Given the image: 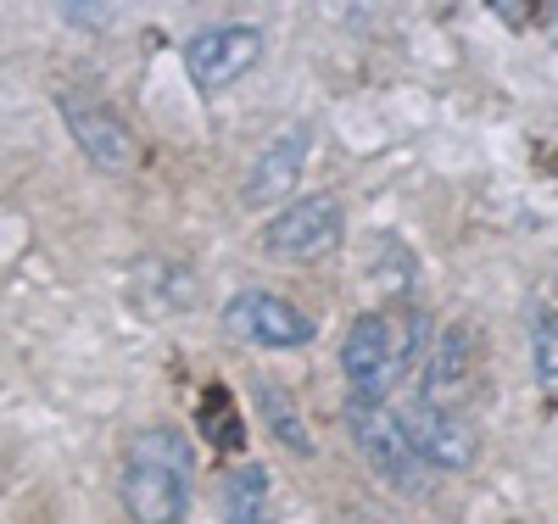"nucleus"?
Wrapping results in <instances>:
<instances>
[{
    "label": "nucleus",
    "instance_id": "f257e3e1",
    "mask_svg": "<svg viewBox=\"0 0 558 524\" xmlns=\"http://www.w3.org/2000/svg\"><path fill=\"white\" fill-rule=\"evenodd\" d=\"M118 497L134 524H184L191 513V441L179 424H146L123 458Z\"/></svg>",
    "mask_w": 558,
    "mask_h": 524
},
{
    "label": "nucleus",
    "instance_id": "f03ea898",
    "mask_svg": "<svg viewBox=\"0 0 558 524\" xmlns=\"http://www.w3.org/2000/svg\"><path fill=\"white\" fill-rule=\"evenodd\" d=\"M418 329H425V318H408V336L386 318V313H357L347 324V341H341V374L352 386V402L363 407H386L397 374L413 363L418 352Z\"/></svg>",
    "mask_w": 558,
    "mask_h": 524
},
{
    "label": "nucleus",
    "instance_id": "7ed1b4c3",
    "mask_svg": "<svg viewBox=\"0 0 558 524\" xmlns=\"http://www.w3.org/2000/svg\"><path fill=\"white\" fill-rule=\"evenodd\" d=\"M347 436L357 447V458L375 468V480L386 491H402V497H425L430 491V468L418 463L402 418L391 407H363V402H347Z\"/></svg>",
    "mask_w": 558,
    "mask_h": 524
},
{
    "label": "nucleus",
    "instance_id": "20e7f679",
    "mask_svg": "<svg viewBox=\"0 0 558 524\" xmlns=\"http://www.w3.org/2000/svg\"><path fill=\"white\" fill-rule=\"evenodd\" d=\"M263 57H268V34L257 23H213L196 28L191 45H184V73L202 95H223L252 68H263Z\"/></svg>",
    "mask_w": 558,
    "mask_h": 524
},
{
    "label": "nucleus",
    "instance_id": "39448f33",
    "mask_svg": "<svg viewBox=\"0 0 558 524\" xmlns=\"http://www.w3.org/2000/svg\"><path fill=\"white\" fill-rule=\"evenodd\" d=\"M341 229H347V212L330 190L318 196H302V202H286L268 223H263V252L279 257V263H318L341 246Z\"/></svg>",
    "mask_w": 558,
    "mask_h": 524
},
{
    "label": "nucleus",
    "instance_id": "423d86ee",
    "mask_svg": "<svg viewBox=\"0 0 558 524\" xmlns=\"http://www.w3.org/2000/svg\"><path fill=\"white\" fill-rule=\"evenodd\" d=\"M223 329L246 346H268V352H296L318 336V324L286 302V296H268V291H241L223 302Z\"/></svg>",
    "mask_w": 558,
    "mask_h": 524
},
{
    "label": "nucleus",
    "instance_id": "0eeeda50",
    "mask_svg": "<svg viewBox=\"0 0 558 524\" xmlns=\"http://www.w3.org/2000/svg\"><path fill=\"white\" fill-rule=\"evenodd\" d=\"M62 118H68V134L78 139V151L96 162L101 173H129L140 162V146H134V129L89 89H62Z\"/></svg>",
    "mask_w": 558,
    "mask_h": 524
},
{
    "label": "nucleus",
    "instance_id": "6e6552de",
    "mask_svg": "<svg viewBox=\"0 0 558 524\" xmlns=\"http://www.w3.org/2000/svg\"><path fill=\"white\" fill-rule=\"evenodd\" d=\"M402 430L418 452V463L425 468H441V474H463V468H475L481 458V436H475V424L463 418L458 407H430V402H408L402 413Z\"/></svg>",
    "mask_w": 558,
    "mask_h": 524
},
{
    "label": "nucleus",
    "instance_id": "1a4fd4ad",
    "mask_svg": "<svg viewBox=\"0 0 558 524\" xmlns=\"http://www.w3.org/2000/svg\"><path fill=\"white\" fill-rule=\"evenodd\" d=\"M307 151H313V134H307L302 123L286 129V134H274L268 146L252 157L246 179H241V202H246L252 212L286 202L291 190H296V179H302V168H307Z\"/></svg>",
    "mask_w": 558,
    "mask_h": 524
},
{
    "label": "nucleus",
    "instance_id": "9d476101",
    "mask_svg": "<svg viewBox=\"0 0 558 524\" xmlns=\"http://www.w3.org/2000/svg\"><path fill=\"white\" fill-rule=\"evenodd\" d=\"M470 357H475V341L470 329H447L430 368H425V391H418V402L430 407H458V397L470 391Z\"/></svg>",
    "mask_w": 558,
    "mask_h": 524
},
{
    "label": "nucleus",
    "instance_id": "9b49d317",
    "mask_svg": "<svg viewBox=\"0 0 558 524\" xmlns=\"http://www.w3.org/2000/svg\"><path fill=\"white\" fill-rule=\"evenodd\" d=\"M134 302L151 307V313H191L196 307V273L173 268L162 257H146L134 268Z\"/></svg>",
    "mask_w": 558,
    "mask_h": 524
},
{
    "label": "nucleus",
    "instance_id": "f8f14e48",
    "mask_svg": "<svg viewBox=\"0 0 558 524\" xmlns=\"http://www.w3.org/2000/svg\"><path fill=\"white\" fill-rule=\"evenodd\" d=\"M223 524H274V480L268 468L241 463L223 480Z\"/></svg>",
    "mask_w": 558,
    "mask_h": 524
},
{
    "label": "nucleus",
    "instance_id": "ddd939ff",
    "mask_svg": "<svg viewBox=\"0 0 558 524\" xmlns=\"http://www.w3.org/2000/svg\"><path fill=\"white\" fill-rule=\"evenodd\" d=\"M257 407H263V418H268V430H274L279 447L296 452V458H313V436L302 424V407L291 402V391L279 386V379H257Z\"/></svg>",
    "mask_w": 558,
    "mask_h": 524
},
{
    "label": "nucleus",
    "instance_id": "4468645a",
    "mask_svg": "<svg viewBox=\"0 0 558 524\" xmlns=\"http://www.w3.org/2000/svg\"><path fill=\"white\" fill-rule=\"evenodd\" d=\"M196 424H202V436H207L218 452H241V447H246L241 407H235V397H229L223 386H207V391H202V402H196Z\"/></svg>",
    "mask_w": 558,
    "mask_h": 524
},
{
    "label": "nucleus",
    "instance_id": "2eb2a0df",
    "mask_svg": "<svg viewBox=\"0 0 558 524\" xmlns=\"http://www.w3.org/2000/svg\"><path fill=\"white\" fill-rule=\"evenodd\" d=\"M375 284L386 296H408V284H413V252L397 241V234H386L380 252H375Z\"/></svg>",
    "mask_w": 558,
    "mask_h": 524
},
{
    "label": "nucleus",
    "instance_id": "dca6fc26",
    "mask_svg": "<svg viewBox=\"0 0 558 524\" xmlns=\"http://www.w3.org/2000/svg\"><path fill=\"white\" fill-rule=\"evenodd\" d=\"M536 379L558 397V324H542L536 329Z\"/></svg>",
    "mask_w": 558,
    "mask_h": 524
},
{
    "label": "nucleus",
    "instance_id": "f3484780",
    "mask_svg": "<svg viewBox=\"0 0 558 524\" xmlns=\"http://www.w3.org/2000/svg\"><path fill=\"white\" fill-rule=\"evenodd\" d=\"M62 17L73 23V28H107V17H112V7H62Z\"/></svg>",
    "mask_w": 558,
    "mask_h": 524
},
{
    "label": "nucleus",
    "instance_id": "a211bd4d",
    "mask_svg": "<svg viewBox=\"0 0 558 524\" xmlns=\"http://www.w3.org/2000/svg\"><path fill=\"white\" fill-rule=\"evenodd\" d=\"M497 17L520 23V17H536V7H520V0H497Z\"/></svg>",
    "mask_w": 558,
    "mask_h": 524
},
{
    "label": "nucleus",
    "instance_id": "6ab92c4d",
    "mask_svg": "<svg viewBox=\"0 0 558 524\" xmlns=\"http://www.w3.org/2000/svg\"><path fill=\"white\" fill-rule=\"evenodd\" d=\"M542 17H547V34H553V39H558V0H553V7H547V12H542Z\"/></svg>",
    "mask_w": 558,
    "mask_h": 524
}]
</instances>
